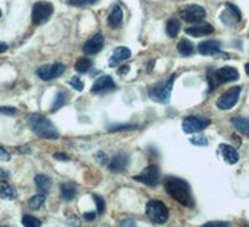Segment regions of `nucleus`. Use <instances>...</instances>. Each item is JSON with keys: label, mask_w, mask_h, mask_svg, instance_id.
I'll return each instance as SVG.
<instances>
[{"label": "nucleus", "mask_w": 249, "mask_h": 227, "mask_svg": "<svg viewBox=\"0 0 249 227\" xmlns=\"http://www.w3.org/2000/svg\"><path fill=\"white\" fill-rule=\"evenodd\" d=\"M164 189L173 200H176V201L186 206V208H192L195 205V200L192 197L190 185L184 180L173 177L167 178L166 181H164Z\"/></svg>", "instance_id": "obj_1"}, {"label": "nucleus", "mask_w": 249, "mask_h": 227, "mask_svg": "<svg viewBox=\"0 0 249 227\" xmlns=\"http://www.w3.org/2000/svg\"><path fill=\"white\" fill-rule=\"evenodd\" d=\"M28 123L30 129L40 138H45V139H57L60 137L59 130L56 127L51 123L50 119L41 114H30L28 117Z\"/></svg>", "instance_id": "obj_2"}, {"label": "nucleus", "mask_w": 249, "mask_h": 227, "mask_svg": "<svg viewBox=\"0 0 249 227\" xmlns=\"http://www.w3.org/2000/svg\"><path fill=\"white\" fill-rule=\"evenodd\" d=\"M175 79H176V73H173L167 81L162 82V83L157 84V86L151 88V90L148 91L150 98L152 99V101L157 102V103H162V104L168 103L171 98V92H172L173 81H175Z\"/></svg>", "instance_id": "obj_3"}, {"label": "nucleus", "mask_w": 249, "mask_h": 227, "mask_svg": "<svg viewBox=\"0 0 249 227\" xmlns=\"http://www.w3.org/2000/svg\"><path fill=\"white\" fill-rule=\"evenodd\" d=\"M146 215L153 224H164L168 220V209L160 200H151L146 205Z\"/></svg>", "instance_id": "obj_4"}, {"label": "nucleus", "mask_w": 249, "mask_h": 227, "mask_svg": "<svg viewBox=\"0 0 249 227\" xmlns=\"http://www.w3.org/2000/svg\"><path fill=\"white\" fill-rule=\"evenodd\" d=\"M54 13V6L49 1H39L34 5L31 12V20L34 25H43L48 23Z\"/></svg>", "instance_id": "obj_5"}, {"label": "nucleus", "mask_w": 249, "mask_h": 227, "mask_svg": "<svg viewBox=\"0 0 249 227\" xmlns=\"http://www.w3.org/2000/svg\"><path fill=\"white\" fill-rule=\"evenodd\" d=\"M211 124V119L202 115H188L182 121V129L187 134L202 132Z\"/></svg>", "instance_id": "obj_6"}, {"label": "nucleus", "mask_w": 249, "mask_h": 227, "mask_svg": "<svg viewBox=\"0 0 249 227\" xmlns=\"http://www.w3.org/2000/svg\"><path fill=\"white\" fill-rule=\"evenodd\" d=\"M65 71V65L64 64H53V65H44L36 70V75L39 76L40 80L43 81H51V80L57 79Z\"/></svg>", "instance_id": "obj_7"}, {"label": "nucleus", "mask_w": 249, "mask_h": 227, "mask_svg": "<svg viewBox=\"0 0 249 227\" xmlns=\"http://www.w3.org/2000/svg\"><path fill=\"white\" fill-rule=\"evenodd\" d=\"M182 19L187 23L198 24L206 17L207 13L202 6L199 5H187L179 12Z\"/></svg>", "instance_id": "obj_8"}, {"label": "nucleus", "mask_w": 249, "mask_h": 227, "mask_svg": "<svg viewBox=\"0 0 249 227\" xmlns=\"http://www.w3.org/2000/svg\"><path fill=\"white\" fill-rule=\"evenodd\" d=\"M241 87H233L231 90H228L227 92H224L223 95L218 98L215 106L222 111H228L231 108L235 106V103L239 99V96H241Z\"/></svg>", "instance_id": "obj_9"}, {"label": "nucleus", "mask_w": 249, "mask_h": 227, "mask_svg": "<svg viewBox=\"0 0 249 227\" xmlns=\"http://www.w3.org/2000/svg\"><path fill=\"white\" fill-rule=\"evenodd\" d=\"M133 180L142 182V184L150 186V188H155L160 181V169L155 164H151L150 166H147L142 171L141 174L133 178Z\"/></svg>", "instance_id": "obj_10"}, {"label": "nucleus", "mask_w": 249, "mask_h": 227, "mask_svg": "<svg viewBox=\"0 0 249 227\" xmlns=\"http://www.w3.org/2000/svg\"><path fill=\"white\" fill-rule=\"evenodd\" d=\"M213 77H214L217 84L219 83H228V82H234L239 79V73H238L237 68L231 67V66H226V67H222L219 70L215 71L213 73Z\"/></svg>", "instance_id": "obj_11"}, {"label": "nucleus", "mask_w": 249, "mask_h": 227, "mask_svg": "<svg viewBox=\"0 0 249 227\" xmlns=\"http://www.w3.org/2000/svg\"><path fill=\"white\" fill-rule=\"evenodd\" d=\"M116 90V83L113 82L111 76H101L100 79L96 80L91 87V92L96 93V95H104V93L111 92V91Z\"/></svg>", "instance_id": "obj_12"}, {"label": "nucleus", "mask_w": 249, "mask_h": 227, "mask_svg": "<svg viewBox=\"0 0 249 227\" xmlns=\"http://www.w3.org/2000/svg\"><path fill=\"white\" fill-rule=\"evenodd\" d=\"M104 45H105V37H104V35L96 34L85 42L82 50H84L85 55L90 56V55H96V53H99L102 50V48H104Z\"/></svg>", "instance_id": "obj_13"}, {"label": "nucleus", "mask_w": 249, "mask_h": 227, "mask_svg": "<svg viewBox=\"0 0 249 227\" xmlns=\"http://www.w3.org/2000/svg\"><path fill=\"white\" fill-rule=\"evenodd\" d=\"M221 19L227 25H233V24H237L241 21L242 14L237 6L233 5V4L227 3L226 9H224V12L221 15Z\"/></svg>", "instance_id": "obj_14"}, {"label": "nucleus", "mask_w": 249, "mask_h": 227, "mask_svg": "<svg viewBox=\"0 0 249 227\" xmlns=\"http://www.w3.org/2000/svg\"><path fill=\"white\" fill-rule=\"evenodd\" d=\"M198 52L204 56H214L221 53V42L217 40H207L198 45Z\"/></svg>", "instance_id": "obj_15"}, {"label": "nucleus", "mask_w": 249, "mask_h": 227, "mask_svg": "<svg viewBox=\"0 0 249 227\" xmlns=\"http://www.w3.org/2000/svg\"><path fill=\"white\" fill-rule=\"evenodd\" d=\"M131 57V51L127 48H117L111 53L110 60H108V66L110 67H116L121 62L126 61Z\"/></svg>", "instance_id": "obj_16"}, {"label": "nucleus", "mask_w": 249, "mask_h": 227, "mask_svg": "<svg viewBox=\"0 0 249 227\" xmlns=\"http://www.w3.org/2000/svg\"><path fill=\"white\" fill-rule=\"evenodd\" d=\"M214 32V28L211 24H197L186 29V34L193 37H202Z\"/></svg>", "instance_id": "obj_17"}, {"label": "nucleus", "mask_w": 249, "mask_h": 227, "mask_svg": "<svg viewBox=\"0 0 249 227\" xmlns=\"http://www.w3.org/2000/svg\"><path fill=\"white\" fill-rule=\"evenodd\" d=\"M218 151L221 153L222 158L224 159V162L228 164H231V165H233V164H235L239 160V155H238L237 150H235L233 146H228V144H221L219 146V149H218Z\"/></svg>", "instance_id": "obj_18"}, {"label": "nucleus", "mask_w": 249, "mask_h": 227, "mask_svg": "<svg viewBox=\"0 0 249 227\" xmlns=\"http://www.w3.org/2000/svg\"><path fill=\"white\" fill-rule=\"evenodd\" d=\"M127 165H128V155L124 154V153H120V154L113 157V159L110 162L108 168H110V170L113 171V173H120V171L124 170Z\"/></svg>", "instance_id": "obj_19"}, {"label": "nucleus", "mask_w": 249, "mask_h": 227, "mask_svg": "<svg viewBox=\"0 0 249 227\" xmlns=\"http://www.w3.org/2000/svg\"><path fill=\"white\" fill-rule=\"evenodd\" d=\"M122 20H124V13H122V9L120 8V5H115L111 10L110 15H108V25L112 29L120 28V25L122 24Z\"/></svg>", "instance_id": "obj_20"}, {"label": "nucleus", "mask_w": 249, "mask_h": 227, "mask_svg": "<svg viewBox=\"0 0 249 227\" xmlns=\"http://www.w3.org/2000/svg\"><path fill=\"white\" fill-rule=\"evenodd\" d=\"M232 124L238 132L249 138V118L247 117H234L232 118Z\"/></svg>", "instance_id": "obj_21"}, {"label": "nucleus", "mask_w": 249, "mask_h": 227, "mask_svg": "<svg viewBox=\"0 0 249 227\" xmlns=\"http://www.w3.org/2000/svg\"><path fill=\"white\" fill-rule=\"evenodd\" d=\"M34 182L40 193H48L51 188V179L44 174H39L34 178Z\"/></svg>", "instance_id": "obj_22"}, {"label": "nucleus", "mask_w": 249, "mask_h": 227, "mask_svg": "<svg viewBox=\"0 0 249 227\" xmlns=\"http://www.w3.org/2000/svg\"><path fill=\"white\" fill-rule=\"evenodd\" d=\"M60 190H61V197L64 201H72L76 196V188L72 184H62Z\"/></svg>", "instance_id": "obj_23"}, {"label": "nucleus", "mask_w": 249, "mask_h": 227, "mask_svg": "<svg viewBox=\"0 0 249 227\" xmlns=\"http://www.w3.org/2000/svg\"><path fill=\"white\" fill-rule=\"evenodd\" d=\"M17 197V193L14 189L9 185L8 182L0 181V199L14 200Z\"/></svg>", "instance_id": "obj_24"}, {"label": "nucleus", "mask_w": 249, "mask_h": 227, "mask_svg": "<svg viewBox=\"0 0 249 227\" xmlns=\"http://www.w3.org/2000/svg\"><path fill=\"white\" fill-rule=\"evenodd\" d=\"M179 29H181V24H179L178 20L175 19V17L168 20L167 24H166V32H167V35L170 37L177 36L179 32Z\"/></svg>", "instance_id": "obj_25"}, {"label": "nucleus", "mask_w": 249, "mask_h": 227, "mask_svg": "<svg viewBox=\"0 0 249 227\" xmlns=\"http://www.w3.org/2000/svg\"><path fill=\"white\" fill-rule=\"evenodd\" d=\"M177 49H178V52L181 53L182 56H190L195 52V48H193L192 42L188 41V40L183 39L178 42L177 45Z\"/></svg>", "instance_id": "obj_26"}, {"label": "nucleus", "mask_w": 249, "mask_h": 227, "mask_svg": "<svg viewBox=\"0 0 249 227\" xmlns=\"http://www.w3.org/2000/svg\"><path fill=\"white\" fill-rule=\"evenodd\" d=\"M45 199H46V195L44 193H40L37 194V195H34V196L29 199L28 201L29 208L33 209V210H39V209L44 205V202H45Z\"/></svg>", "instance_id": "obj_27"}, {"label": "nucleus", "mask_w": 249, "mask_h": 227, "mask_svg": "<svg viewBox=\"0 0 249 227\" xmlns=\"http://www.w3.org/2000/svg\"><path fill=\"white\" fill-rule=\"evenodd\" d=\"M91 66H92V61L90 59H88V57H81L75 64V70L79 73H85L90 70Z\"/></svg>", "instance_id": "obj_28"}, {"label": "nucleus", "mask_w": 249, "mask_h": 227, "mask_svg": "<svg viewBox=\"0 0 249 227\" xmlns=\"http://www.w3.org/2000/svg\"><path fill=\"white\" fill-rule=\"evenodd\" d=\"M21 222L25 227H40L41 226V221L37 220L36 217L30 215H24L23 219H21Z\"/></svg>", "instance_id": "obj_29"}, {"label": "nucleus", "mask_w": 249, "mask_h": 227, "mask_svg": "<svg viewBox=\"0 0 249 227\" xmlns=\"http://www.w3.org/2000/svg\"><path fill=\"white\" fill-rule=\"evenodd\" d=\"M66 101V95L64 92H59L56 95V97H55V101L54 103H53V107H51V112H55V111H57L60 108V107L64 106V103H65Z\"/></svg>", "instance_id": "obj_30"}, {"label": "nucleus", "mask_w": 249, "mask_h": 227, "mask_svg": "<svg viewBox=\"0 0 249 227\" xmlns=\"http://www.w3.org/2000/svg\"><path fill=\"white\" fill-rule=\"evenodd\" d=\"M99 0H69L68 3L71 6H77V8H86L96 4Z\"/></svg>", "instance_id": "obj_31"}, {"label": "nucleus", "mask_w": 249, "mask_h": 227, "mask_svg": "<svg viewBox=\"0 0 249 227\" xmlns=\"http://www.w3.org/2000/svg\"><path fill=\"white\" fill-rule=\"evenodd\" d=\"M139 127L135 126V124H116V126L110 127L108 128V132H120V130H135Z\"/></svg>", "instance_id": "obj_32"}, {"label": "nucleus", "mask_w": 249, "mask_h": 227, "mask_svg": "<svg viewBox=\"0 0 249 227\" xmlns=\"http://www.w3.org/2000/svg\"><path fill=\"white\" fill-rule=\"evenodd\" d=\"M92 197H93V200H95V202H96L97 213H99V215H102V213L105 212V208H106L105 200L102 199L100 195H96V194H93Z\"/></svg>", "instance_id": "obj_33"}, {"label": "nucleus", "mask_w": 249, "mask_h": 227, "mask_svg": "<svg viewBox=\"0 0 249 227\" xmlns=\"http://www.w3.org/2000/svg\"><path fill=\"white\" fill-rule=\"evenodd\" d=\"M69 84H70L74 90L79 91V92H81V91L84 90V82H82L81 80H80V77H77V76H75V77L69 80Z\"/></svg>", "instance_id": "obj_34"}, {"label": "nucleus", "mask_w": 249, "mask_h": 227, "mask_svg": "<svg viewBox=\"0 0 249 227\" xmlns=\"http://www.w3.org/2000/svg\"><path fill=\"white\" fill-rule=\"evenodd\" d=\"M95 160H96L99 164H101V165L108 164V157L104 153V151H97L96 154H95Z\"/></svg>", "instance_id": "obj_35"}, {"label": "nucleus", "mask_w": 249, "mask_h": 227, "mask_svg": "<svg viewBox=\"0 0 249 227\" xmlns=\"http://www.w3.org/2000/svg\"><path fill=\"white\" fill-rule=\"evenodd\" d=\"M191 143L195 144V146H207L208 140H207L206 137H203V135H198V137H196V138H191Z\"/></svg>", "instance_id": "obj_36"}, {"label": "nucleus", "mask_w": 249, "mask_h": 227, "mask_svg": "<svg viewBox=\"0 0 249 227\" xmlns=\"http://www.w3.org/2000/svg\"><path fill=\"white\" fill-rule=\"evenodd\" d=\"M230 226L228 222H223V221H211V222H206L203 225V227H227Z\"/></svg>", "instance_id": "obj_37"}, {"label": "nucleus", "mask_w": 249, "mask_h": 227, "mask_svg": "<svg viewBox=\"0 0 249 227\" xmlns=\"http://www.w3.org/2000/svg\"><path fill=\"white\" fill-rule=\"evenodd\" d=\"M0 113H3L5 115H13L17 113V110L13 107H0Z\"/></svg>", "instance_id": "obj_38"}, {"label": "nucleus", "mask_w": 249, "mask_h": 227, "mask_svg": "<svg viewBox=\"0 0 249 227\" xmlns=\"http://www.w3.org/2000/svg\"><path fill=\"white\" fill-rule=\"evenodd\" d=\"M0 160L1 162H9L10 160V154L1 146H0Z\"/></svg>", "instance_id": "obj_39"}, {"label": "nucleus", "mask_w": 249, "mask_h": 227, "mask_svg": "<svg viewBox=\"0 0 249 227\" xmlns=\"http://www.w3.org/2000/svg\"><path fill=\"white\" fill-rule=\"evenodd\" d=\"M84 219H85L86 221H93V220L96 219V212H93V211H91V212H85L84 213Z\"/></svg>", "instance_id": "obj_40"}, {"label": "nucleus", "mask_w": 249, "mask_h": 227, "mask_svg": "<svg viewBox=\"0 0 249 227\" xmlns=\"http://www.w3.org/2000/svg\"><path fill=\"white\" fill-rule=\"evenodd\" d=\"M54 158L57 160H61V162H66V160H69V157L66 154H64V153H55Z\"/></svg>", "instance_id": "obj_41"}, {"label": "nucleus", "mask_w": 249, "mask_h": 227, "mask_svg": "<svg viewBox=\"0 0 249 227\" xmlns=\"http://www.w3.org/2000/svg\"><path fill=\"white\" fill-rule=\"evenodd\" d=\"M128 72H130V66H128V65H124V66H122L119 70V73L121 76H126Z\"/></svg>", "instance_id": "obj_42"}, {"label": "nucleus", "mask_w": 249, "mask_h": 227, "mask_svg": "<svg viewBox=\"0 0 249 227\" xmlns=\"http://www.w3.org/2000/svg\"><path fill=\"white\" fill-rule=\"evenodd\" d=\"M120 226H136V222L132 221V220H124V221L121 222Z\"/></svg>", "instance_id": "obj_43"}, {"label": "nucleus", "mask_w": 249, "mask_h": 227, "mask_svg": "<svg viewBox=\"0 0 249 227\" xmlns=\"http://www.w3.org/2000/svg\"><path fill=\"white\" fill-rule=\"evenodd\" d=\"M8 50V45L6 44H3V42H0V53L5 52Z\"/></svg>", "instance_id": "obj_44"}, {"label": "nucleus", "mask_w": 249, "mask_h": 227, "mask_svg": "<svg viewBox=\"0 0 249 227\" xmlns=\"http://www.w3.org/2000/svg\"><path fill=\"white\" fill-rule=\"evenodd\" d=\"M244 70H246V73L249 76V62L248 64H246V66H244Z\"/></svg>", "instance_id": "obj_45"}, {"label": "nucleus", "mask_w": 249, "mask_h": 227, "mask_svg": "<svg viewBox=\"0 0 249 227\" xmlns=\"http://www.w3.org/2000/svg\"><path fill=\"white\" fill-rule=\"evenodd\" d=\"M0 16H1V12H0Z\"/></svg>", "instance_id": "obj_46"}]
</instances>
